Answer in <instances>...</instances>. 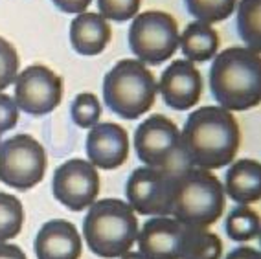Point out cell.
Listing matches in <instances>:
<instances>
[{
    "instance_id": "obj_15",
    "label": "cell",
    "mask_w": 261,
    "mask_h": 259,
    "mask_svg": "<svg viewBox=\"0 0 261 259\" xmlns=\"http://www.w3.org/2000/svg\"><path fill=\"white\" fill-rule=\"evenodd\" d=\"M81 252L80 231L72 222L63 219L44 222L35 236L37 259H80Z\"/></svg>"
},
{
    "instance_id": "obj_12",
    "label": "cell",
    "mask_w": 261,
    "mask_h": 259,
    "mask_svg": "<svg viewBox=\"0 0 261 259\" xmlns=\"http://www.w3.org/2000/svg\"><path fill=\"white\" fill-rule=\"evenodd\" d=\"M164 103L173 111H190L201 99L202 77L191 61H173L156 83Z\"/></svg>"
},
{
    "instance_id": "obj_9",
    "label": "cell",
    "mask_w": 261,
    "mask_h": 259,
    "mask_svg": "<svg viewBox=\"0 0 261 259\" xmlns=\"http://www.w3.org/2000/svg\"><path fill=\"white\" fill-rule=\"evenodd\" d=\"M175 173L159 167H138L125 184V197L133 212L147 217H171Z\"/></svg>"
},
{
    "instance_id": "obj_18",
    "label": "cell",
    "mask_w": 261,
    "mask_h": 259,
    "mask_svg": "<svg viewBox=\"0 0 261 259\" xmlns=\"http://www.w3.org/2000/svg\"><path fill=\"white\" fill-rule=\"evenodd\" d=\"M178 46L186 61L202 63L215 57L219 48V35L212 28V24L195 20L188 24L182 35H178Z\"/></svg>"
},
{
    "instance_id": "obj_8",
    "label": "cell",
    "mask_w": 261,
    "mask_h": 259,
    "mask_svg": "<svg viewBox=\"0 0 261 259\" xmlns=\"http://www.w3.org/2000/svg\"><path fill=\"white\" fill-rule=\"evenodd\" d=\"M46 153L30 135H15L0 144V180L8 188L28 191L44 178Z\"/></svg>"
},
{
    "instance_id": "obj_21",
    "label": "cell",
    "mask_w": 261,
    "mask_h": 259,
    "mask_svg": "<svg viewBox=\"0 0 261 259\" xmlns=\"http://www.w3.org/2000/svg\"><path fill=\"white\" fill-rule=\"evenodd\" d=\"M224 231L230 239L238 243L256 239L259 236V215L250 206L239 204L238 208H233L228 213L224 221Z\"/></svg>"
},
{
    "instance_id": "obj_3",
    "label": "cell",
    "mask_w": 261,
    "mask_h": 259,
    "mask_svg": "<svg viewBox=\"0 0 261 259\" xmlns=\"http://www.w3.org/2000/svg\"><path fill=\"white\" fill-rule=\"evenodd\" d=\"M224 213V188L208 169L184 167L173 180L171 217L182 226L208 228Z\"/></svg>"
},
{
    "instance_id": "obj_5",
    "label": "cell",
    "mask_w": 261,
    "mask_h": 259,
    "mask_svg": "<svg viewBox=\"0 0 261 259\" xmlns=\"http://www.w3.org/2000/svg\"><path fill=\"white\" fill-rule=\"evenodd\" d=\"M156 79L138 59H121L103 77V99L111 112L136 120L151 111L156 99Z\"/></svg>"
},
{
    "instance_id": "obj_24",
    "label": "cell",
    "mask_w": 261,
    "mask_h": 259,
    "mask_svg": "<svg viewBox=\"0 0 261 259\" xmlns=\"http://www.w3.org/2000/svg\"><path fill=\"white\" fill-rule=\"evenodd\" d=\"M72 120L81 129H92L101 118V105L99 99L90 92H81L75 96L70 107Z\"/></svg>"
},
{
    "instance_id": "obj_19",
    "label": "cell",
    "mask_w": 261,
    "mask_h": 259,
    "mask_svg": "<svg viewBox=\"0 0 261 259\" xmlns=\"http://www.w3.org/2000/svg\"><path fill=\"white\" fill-rule=\"evenodd\" d=\"M223 243L219 236L206 228L184 226L180 259H221Z\"/></svg>"
},
{
    "instance_id": "obj_11",
    "label": "cell",
    "mask_w": 261,
    "mask_h": 259,
    "mask_svg": "<svg viewBox=\"0 0 261 259\" xmlns=\"http://www.w3.org/2000/svg\"><path fill=\"white\" fill-rule=\"evenodd\" d=\"M51 191L56 200H59L70 212H83L90 208L99 193L98 169L81 158H70L61 164L54 173Z\"/></svg>"
},
{
    "instance_id": "obj_16",
    "label": "cell",
    "mask_w": 261,
    "mask_h": 259,
    "mask_svg": "<svg viewBox=\"0 0 261 259\" xmlns=\"http://www.w3.org/2000/svg\"><path fill=\"white\" fill-rule=\"evenodd\" d=\"M111 24L99 13L83 11V13L75 15L70 24L72 48L83 57L99 56L111 42Z\"/></svg>"
},
{
    "instance_id": "obj_13",
    "label": "cell",
    "mask_w": 261,
    "mask_h": 259,
    "mask_svg": "<svg viewBox=\"0 0 261 259\" xmlns=\"http://www.w3.org/2000/svg\"><path fill=\"white\" fill-rule=\"evenodd\" d=\"M87 157L96 169H116L129 157V136L118 123H96L87 136Z\"/></svg>"
},
{
    "instance_id": "obj_14",
    "label": "cell",
    "mask_w": 261,
    "mask_h": 259,
    "mask_svg": "<svg viewBox=\"0 0 261 259\" xmlns=\"http://www.w3.org/2000/svg\"><path fill=\"white\" fill-rule=\"evenodd\" d=\"M184 226L173 217L159 215L145 221L138 230V248L145 259H180Z\"/></svg>"
},
{
    "instance_id": "obj_2",
    "label": "cell",
    "mask_w": 261,
    "mask_h": 259,
    "mask_svg": "<svg viewBox=\"0 0 261 259\" xmlns=\"http://www.w3.org/2000/svg\"><path fill=\"white\" fill-rule=\"evenodd\" d=\"M210 92L226 111H248L261 99L259 51L232 46L215 54L210 66Z\"/></svg>"
},
{
    "instance_id": "obj_29",
    "label": "cell",
    "mask_w": 261,
    "mask_h": 259,
    "mask_svg": "<svg viewBox=\"0 0 261 259\" xmlns=\"http://www.w3.org/2000/svg\"><path fill=\"white\" fill-rule=\"evenodd\" d=\"M224 259H261V254L254 246H238L228 252Z\"/></svg>"
},
{
    "instance_id": "obj_22",
    "label": "cell",
    "mask_w": 261,
    "mask_h": 259,
    "mask_svg": "<svg viewBox=\"0 0 261 259\" xmlns=\"http://www.w3.org/2000/svg\"><path fill=\"white\" fill-rule=\"evenodd\" d=\"M24 224V210L15 195L0 191V243L13 239L20 234Z\"/></svg>"
},
{
    "instance_id": "obj_28",
    "label": "cell",
    "mask_w": 261,
    "mask_h": 259,
    "mask_svg": "<svg viewBox=\"0 0 261 259\" xmlns=\"http://www.w3.org/2000/svg\"><path fill=\"white\" fill-rule=\"evenodd\" d=\"M51 2H54V6H56L57 10L68 15L83 13L92 4V0H51Z\"/></svg>"
},
{
    "instance_id": "obj_7",
    "label": "cell",
    "mask_w": 261,
    "mask_h": 259,
    "mask_svg": "<svg viewBox=\"0 0 261 259\" xmlns=\"http://www.w3.org/2000/svg\"><path fill=\"white\" fill-rule=\"evenodd\" d=\"M129 48L140 63L162 65L178 48L177 20L166 11L138 13L129 28Z\"/></svg>"
},
{
    "instance_id": "obj_10",
    "label": "cell",
    "mask_w": 261,
    "mask_h": 259,
    "mask_svg": "<svg viewBox=\"0 0 261 259\" xmlns=\"http://www.w3.org/2000/svg\"><path fill=\"white\" fill-rule=\"evenodd\" d=\"M15 103L30 116H46L63 99V79L44 65H32L15 79Z\"/></svg>"
},
{
    "instance_id": "obj_20",
    "label": "cell",
    "mask_w": 261,
    "mask_h": 259,
    "mask_svg": "<svg viewBox=\"0 0 261 259\" xmlns=\"http://www.w3.org/2000/svg\"><path fill=\"white\" fill-rule=\"evenodd\" d=\"M238 33L247 48L259 51L261 48V0H239Z\"/></svg>"
},
{
    "instance_id": "obj_31",
    "label": "cell",
    "mask_w": 261,
    "mask_h": 259,
    "mask_svg": "<svg viewBox=\"0 0 261 259\" xmlns=\"http://www.w3.org/2000/svg\"><path fill=\"white\" fill-rule=\"evenodd\" d=\"M118 259H145V257L140 254V252H130V250H129V252H125V254L120 255Z\"/></svg>"
},
{
    "instance_id": "obj_27",
    "label": "cell",
    "mask_w": 261,
    "mask_h": 259,
    "mask_svg": "<svg viewBox=\"0 0 261 259\" xmlns=\"http://www.w3.org/2000/svg\"><path fill=\"white\" fill-rule=\"evenodd\" d=\"M17 121H19V107L15 99L8 94L0 92V135L15 129Z\"/></svg>"
},
{
    "instance_id": "obj_25",
    "label": "cell",
    "mask_w": 261,
    "mask_h": 259,
    "mask_svg": "<svg viewBox=\"0 0 261 259\" xmlns=\"http://www.w3.org/2000/svg\"><path fill=\"white\" fill-rule=\"evenodd\" d=\"M20 59L15 46L4 37H0V92L6 90L19 75Z\"/></svg>"
},
{
    "instance_id": "obj_6",
    "label": "cell",
    "mask_w": 261,
    "mask_h": 259,
    "mask_svg": "<svg viewBox=\"0 0 261 259\" xmlns=\"http://www.w3.org/2000/svg\"><path fill=\"white\" fill-rule=\"evenodd\" d=\"M135 151L149 167L180 171L190 167L180 147V131L164 114L149 116L135 131Z\"/></svg>"
},
{
    "instance_id": "obj_23",
    "label": "cell",
    "mask_w": 261,
    "mask_h": 259,
    "mask_svg": "<svg viewBox=\"0 0 261 259\" xmlns=\"http://www.w3.org/2000/svg\"><path fill=\"white\" fill-rule=\"evenodd\" d=\"M191 17L206 24L221 22L228 19L236 10L238 0H184Z\"/></svg>"
},
{
    "instance_id": "obj_26",
    "label": "cell",
    "mask_w": 261,
    "mask_h": 259,
    "mask_svg": "<svg viewBox=\"0 0 261 259\" xmlns=\"http://www.w3.org/2000/svg\"><path fill=\"white\" fill-rule=\"evenodd\" d=\"M142 0H98L99 15L103 19L125 22L135 19L140 10Z\"/></svg>"
},
{
    "instance_id": "obj_4",
    "label": "cell",
    "mask_w": 261,
    "mask_h": 259,
    "mask_svg": "<svg viewBox=\"0 0 261 259\" xmlns=\"http://www.w3.org/2000/svg\"><path fill=\"white\" fill-rule=\"evenodd\" d=\"M138 219L120 199L96 200L83 219V237L92 254L118 259L133 248L138 237Z\"/></svg>"
},
{
    "instance_id": "obj_1",
    "label": "cell",
    "mask_w": 261,
    "mask_h": 259,
    "mask_svg": "<svg viewBox=\"0 0 261 259\" xmlns=\"http://www.w3.org/2000/svg\"><path fill=\"white\" fill-rule=\"evenodd\" d=\"M241 145V131L232 112L223 107H201L188 116L180 133L182 154L188 166L221 169L233 162Z\"/></svg>"
},
{
    "instance_id": "obj_30",
    "label": "cell",
    "mask_w": 261,
    "mask_h": 259,
    "mask_svg": "<svg viewBox=\"0 0 261 259\" xmlns=\"http://www.w3.org/2000/svg\"><path fill=\"white\" fill-rule=\"evenodd\" d=\"M0 259H26L22 248L10 243H0Z\"/></svg>"
},
{
    "instance_id": "obj_17",
    "label": "cell",
    "mask_w": 261,
    "mask_h": 259,
    "mask_svg": "<svg viewBox=\"0 0 261 259\" xmlns=\"http://www.w3.org/2000/svg\"><path fill=\"white\" fill-rule=\"evenodd\" d=\"M224 193L233 202L248 204L257 202L261 197V166L257 160L243 158L228 167L224 176Z\"/></svg>"
},
{
    "instance_id": "obj_32",
    "label": "cell",
    "mask_w": 261,
    "mask_h": 259,
    "mask_svg": "<svg viewBox=\"0 0 261 259\" xmlns=\"http://www.w3.org/2000/svg\"><path fill=\"white\" fill-rule=\"evenodd\" d=\"M0 144H2V135H0Z\"/></svg>"
}]
</instances>
